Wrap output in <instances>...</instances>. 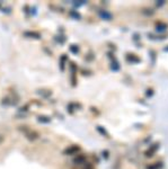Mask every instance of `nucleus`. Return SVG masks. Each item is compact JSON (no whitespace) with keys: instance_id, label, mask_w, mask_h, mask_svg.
I'll use <instances>...</instances> for the list:
<instances>
[{"instance_id":"nucleus-15","label":"nucleus","mask_w":168,"mask_h":169,"mask_svg":"<svg viewBox=\"0 0 168 169\" xmlns=\"http://www.w3.org/2000/svg\"><path fill=\"white\" fill-rule=\"evenodd\" d=\"M67 60V56L63 55V56H61V59H60V62H61V69L63 70V65H65V61Z\"/></svg>"},{"instance_id":"nucleus-10","label":"nucleus","mask_w":168,"mask_h":169,"mask_svg":"<svg viewBox=\"0 0 168 169\" xmlns=\"http://www.w3.org/2000/svg\"><path fill=\"white\" fill-rule=\"evenodd\" d=\"M163 167L161 162H155V165H151V166H147V169H160Z\"/></svg>"},{"instance_id":"nucleus-2","label":"nucleus","mask_w":168,"mask_h":169,"mask_svg":"<svg viewBox=\"0 0 168 169\" xmlns=\"http://www.w3.org/2000/svg\"><path fill=\"white\" fill-rule=\"evenodd\" d=\"M158 148H159V144L158 143H155V144H152V145H150L149 148H148V150L144 152V156L148 157V158H150V157H152L156 153V151L158 150Z\"/></svg>"},{"instance_id":"nucleus-5","label":"nucleus","mask_w":168,"mask_h":169,"mask_svg":"<svg viewBox=\"0 0 168 169\" xmlns=\"http://www.w3.org/2000/svg\"><path fill=\"white\" fill-rule=\"evenodd\" d=\"M99 16L103 18V19H106V20H111L112 19V14H110L108 12H106V10H101L99 12Z\"/></svg>"},{"instance_id":"nucleus-4","label":"nucleus","mask_w":168,"mask_h":169,"mask_svg":"<svg viewBox=\"0 0 168 169\" xmlns=\"http://www.w3.org/2000/svg\"><path fill=\"white\" fill-rule=\"evenodd\" d=\"M24 36H26V37H32V39H41V34L39 33H37V32H24Z\"/></svg>"},{"instance_id":"nucleus-12","label":"nucleus","mask_w":168,"mask_h":169,"mask_svg":"<svg viewBox=\"0 0 168 169\" xmlns=\"http://www.w3.org/2000/svg\"><path fill=\"white\" fill-rule=\"evenodd\" d=\"M70 51L73 53V54H78V53H79V46H78V45H75V44H72V45L70 46Z\"/></svg>"},{"instance_id":"nucleus-9","label":"nucleus","mask_w":168,"mask_h":169,"mask_svg":"<svg viewBox=\"0 0 168 169\" xmlns=\"http://www.w3.org/2000/svg\"><path fill=\"white\" fill-rule=\"evenodd\" d=\"M127 60L130 61V62H139V61H140V59H139V58H137L134 54H128Z\"/></svg>"},{"instance_id":"nucleus-1","label":"nucleus","mask_w":168,"mask_h":169,"mask_svg":"<svg viewBox=\"0 0 168 169\" xmlns=\"http://www.w3.org/2000/svg\"><path fill=\"white\" fill-rule=\"evenodd\" d=\"M79 151H80V148L78 145H70V147H68L65 151H63V153L68 155V156H72V155L78 153Z\"/></svg>"},{"instance_id":"nucleus-16","label":"nucleus","mask_w":168,"mask_h":169,"mask_svg":"<svg viewBox=\"0 0 168 169\" xmlns=\"http://www.w3.org/2000/svg\"><path fill=\"white\" fill-rule=\"evenodd\" d=\"M117 63L116 62H114V63H113V64L111 65V68H112V69H113V70H117V69H118V65H116Z\"/></svg>"},{"instance_id":"nucleus-7","label":"nucleus","mask_w":168,"mask_h":169,"mask_svg":"<svg viewBox=\"0 0 168 169\" xmlns=\"http://www.w3.org/2000/svg\"><path fill=\"white\" fill-rule=\"evenodd\" d=\"M37 121H39V123H43V124H48V123H50L51 122V118L49 116H45V115H39L37 117Z\"/></svg>"},{"instance_id":"nucleus-13","label":"nucleus","mask_w":168,"mask_h":169,"mask_svg":"<svg viewBox=\"0 0 168 169\" xmlns=\"http://www.w3.org/2000/svg\"><path fill=\"white\" fill-rule=\"evenodd\" d=\"M70 15L73 17V18H77V19H80V15H79V13H77L76 10H71L70 12Z\"/></svg>"},{"instance_id":"nucleus-3","label":"nucleus","mask_w":168,"mask_h":169,"mask_svg":"<svg viewBox=\"0 0 168 169\" xmlns=\"http://www.w3.org/2000/svg\"><path fill=\"white\" fill-rule=\"evenodd\" d=\"M23 130H24V129H23ZM24 133H25L26 138H27L28 140H31V141H33V140H36V139H37V138L39 136L36 132H34V131H31L29 129H26V130H24Z\"/></svg>"},{"instance_id":"nucleus-14","label":"nucleus","mask_w":168,"mask_h":169,"mask_svg":"<svg viewBox=\"0 0 168 169\" xmlns=\"http://www.w3.org/2000/svg\"><path fill=\"white\" fill-rule=\"evenodd\" d=\"M72 5H73L75 7H79V6L86 5V1H76V2H72Z\"/></svg>"},{"instance_id":"nucleus-17","label":"nucleus","mask_w":168,"mask_h":169,"mask_svg":"<svg viewBox=\"0 0 168 169\" xmlns=\"http://www.w3.org/2000/svg\"><path fill=\"white\" fill-rule=\"evenodd\" d=\"M164 51H167L168 52V48H165V49H164Z\"/></svg>"},{"instance_id":"nucleus-11","label":"nucleus","mask_w":168,"mask_h":169,"mask_svg":"<svg viewBox=\"0 0 168 169\" xmlns=\"http://www.w3.org/2000/svg\"><path fill=\"white\" fill-rule=\"evenodd\" d=\"M37 94H39V95H43L45 98H48V97L51 96V91L50 90H39L37 91Z\"/></svg>"},{"instance_id":"nucleus-6","label":"nucleus","mask_w":168,"mask_h":169,"mask_svg":"<svg viewBox=\"0 0 168 169\" xmlns=\"http://www.w3.org/2000/svg\"><path fill=\"white\" fill-rule=\"evenodd\" d=\"M85 160H86V156H84V155H77L76 158L73 159V162L77 164V165H80V164H84Z\"/></svg>"},{"instance_id":"nucleus-8","label":"nucleus","mask_w":168,"mask_h":169,"mask_svg":"<svg viewBox=\"0 0 168 169\" xmlns=\"http://www.w3.org/2000/svg\"><path fill=\"white\" fill-rule=\"evenodd\" d=\"M156 29L158 32H165L167 29V25L164 23H158V24H156Z\"/></svg>"}]
</instances>
